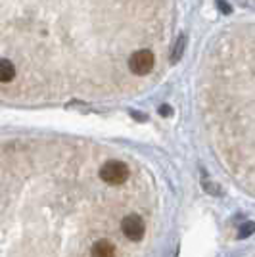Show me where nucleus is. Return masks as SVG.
<instances>
[{
  "instance_id": "1",
  "label": "nucleus",
  "mask_w": 255,
  "mask_h": 257,
  "mask_svg": "<svg viewBox=\"0 0 255 257\" xmlns=\"http://www.w3.org/2000/svg\"><path fill=\"white\" fill-rule=\"evenodd\" d=\"M175 0H0V60L20 71L129 73L137 50H171ZM16 81V79H14Z\"/></svg>"
},
{
  "instance_id": "2",
  "label": "nucleus",
  "mask_w": 255,
  "mask_h": 257,
  "mask_svg": "<svg viewBox=\"0 0 255 257\" xmlns=\"http://www.w3.org/2000/svg\"><path fill=\"white\" fill-rule=\"evenodd\" d=\"M129 167L125 161H106L102 167H100V179L106 182V184H111V186H117V184H123V182L129 179Z\"/></svg>"
},
{
  "instance_id": "3",
  "label": "nucleus",
  "mask_w": 255,
  "mask_h": 257,
  "mask_svg": "<svg viewBox=\"0 0 255 257\" xmlns=\"http://www.w3.org/2000/svg\"><path fill=\"white\" fill-rule=\"evenodd\" d=\"M121 230H123V234L127 236L129 240L140 242L144 238V232H146V225H144V221L140 219L139 215H127L121 221Z\"/></svg>"
},
{
  "instance_id": "4",
  "label": "nucleus",
  "mask_w": 255,
  "mask_h": 257,
  "mask_svg": "<svg viewBox=\"0 0 255 257\" xmlns=\"http://www.w3.org/2000/svg\"><path fill=\"white\" fill-rule=\"evenodd\" d=\"M90 257H117V247L111 240L102 238L90 247Z\"/></svg>"
},
{
  "instance_id": "5",
  "label": "nucleus",
  "mask_w": 255,
  "mask_h": 257,
  "mask_svg": "<svg viewBox=\"0 0 255 257\" xmlns=\"http://www.w3.org/2000/svg\"><path fill=\"white\" fill-rule=\"evenodd\" d=\"M169 107H161V113H163V115H169Z\"/></svg>"
}]
</instances>
